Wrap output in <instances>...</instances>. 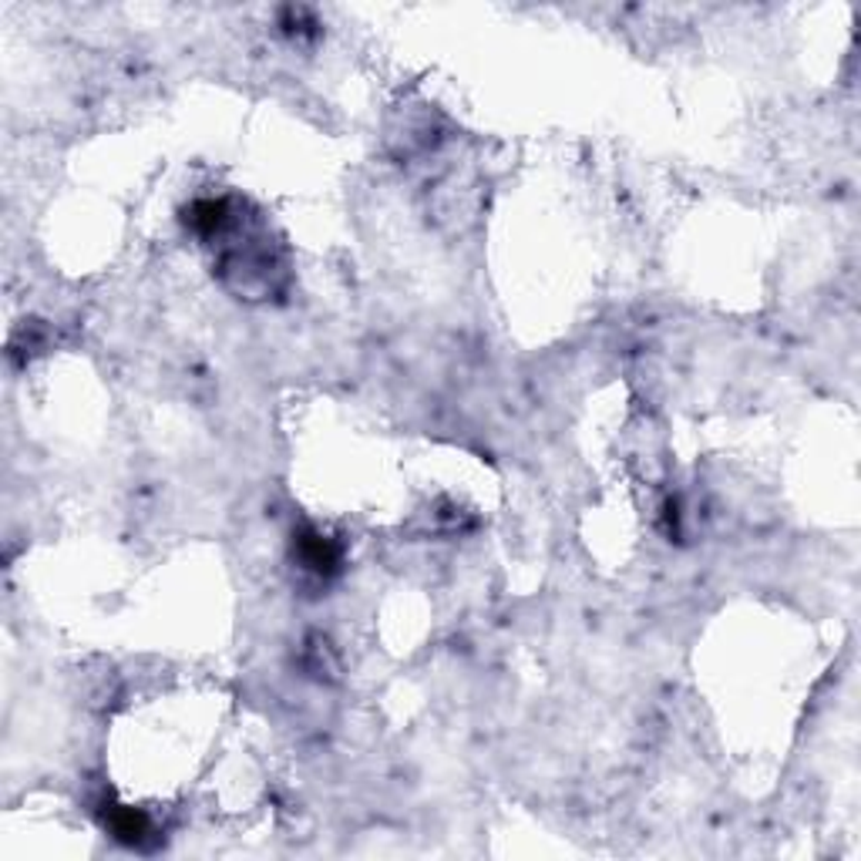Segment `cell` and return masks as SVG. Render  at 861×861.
<instances>
[{"label": "cell", "mask_w": 861, "mask_h": 861, "mask_svg": "<svg viewBox=\"0 0 861 861\" xmlns=\"http://www.w3.org/2000/svg\"><path fill=\"white\" fill-rule=\"evenodd\" d=\"M296 559L303 562L306 573L330 576V573H336V566H340V549H336L326 536H320V532H300Z\"/></svg>", "instance_id": "obj_2"}, {"label": "cell", "mask_w": 861, "mask_h": 861, "mask_svg": "<svg viewBox=\"0 0 861 861\" xmlns=\"http://www.w3.org/2000/svg\"><path fill=\"white\" fill-rule=\"evenodd\" d=\"M101 824L111 838H118L121 844H131V848H138L151 838V818L128 804H105Z\"/></svg>", "instance_id": "obj_1"}]
</instances>
